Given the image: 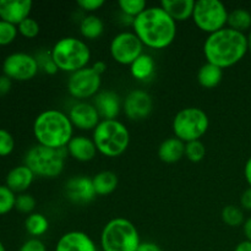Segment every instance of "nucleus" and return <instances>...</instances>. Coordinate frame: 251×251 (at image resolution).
Listing matches in <instances>:
<instances>
[{
  "label": "nucleus",
  "instance_id": "obj_1",
  "mask_svg": "<svg viewBox=\"0 0 251 251\" xmlns=\"http://www.w3.org/2000/svg\"><path fill=\"white\" fill-rule=\"evenodd\" d=\"M132 32L142 44L152 49H164L176 37V22L161 6H147L132 22Z\"/></svg>",
  "mask_w": 251,
  "mask_h": 251
},
{
  "label": "nucleus",
  "instance_id": "obj_2",
  "mask_svg": "<svg viewBox=\"0 0 251 251\" xmlns=\"http://www.w3.org/2000/svg\"><path fill=\"white\" fill-rule=\"evenodd\" d=\"M248 51L247 34L229 27L208 34L203 43V54L207 63L221 69H227L238 64Z\"/></svg>",
  "mask_w": 251,
  "mask_h": 251
},
{
  "label": "nucleus",
  "instance_id": "obj_3",
  "mask_svg": "<svg viewBox=\"0 0 251 251\" xmlns=\"http://www.w3.org/2000/svg\"><path fill=\"white\" fill-rule=\"evenodd\" d=\"M33 135L37 144L50 149H66L74 137V125L66 113L47 109L33 122Z\"/></svg>",
  "mask_w": 251,
  "mask_h": 251
},
{
  "label": "nucleus",
  "instance_id": "obj_4",
  "mask_svg": "<svg viewBox=\"0 0 251 251\" xmlns=\"http://www.w3.org/2000/svg\"><path fill=\"white\" fill-rule=\"evenodd\" d=\"M50 55L59 70L73 74L87 68L91 60V49L83 39L77 37H63L55 42Z\"/></svg>",
  "mask_w": 251,
  "mask_h": 251
},
{
  "label": "nucleus",
  "instance_id": "obj_5",
  "mask_svg": "<svg viewBox=\"0 0 251 251\" xmlns=\"http://www.w3.org/2000/svg\"><path fill=\"white\" fill-rule=\"evenodd\" d=\"M100 243L103 251H136L141 239L131 221L117 217L105 223Z\"/></svg>",
  "mask_w": 251,
  "mask_h": 251
},
{
  "label": "nucleus",
  "instance_id": "obj_6",
  "mask_svg": "<svg viewBox=\"0 0 251 251\" xmlns=\"http://www.w3.org/2000/svg\"><path fill=\"white\" fill-rule=\"evenodd\" d=\"M93 142L97 151L105 157H119L127 150L130 132L119 120H100L93 130Z\"/></svg>",
  "mask_w": 251,
  "mask_h": 251
},
{
  "label": "nucleus",
  "instance_id": "obj_7",
  "mask_svg": "<svg viewBox=\"0 0 251 251\" xmlns=\"http://www.w3.org/2000/svg\"><path fill=\"white\" fill-rule=\"evenodd\" d=\"M66 157V149H50L37 144L26 152L24 164L28 167L36 176L53 179L63 173Z\"/></svg>",
  "mask_w": 251,
  "mask_h": 251
},
{
  "label": "nucleus",
  "instance_id": "obj_8",
  "mask_svg": "<svg viewBox=\"0 0 251 251\" xmlns=\"http://www.w3.org/2000/svg\"><path fill=\"white\" fill-rule=\"evenodd\" d=\"M208 126V115L198 107L184 108L176 113L173 119L174 135L185 144L200 140L207 132Z\"/></svg>",
  "mask_w": 251,
  "mask_h": 251
},
{
  "label": "nucleus",
  "instance_id": "obj_9",
  "mask_svg": "<svg viewBox=\"0 0 251 251\" xmlns=\"http://www.w3.org/2000/svg\"><path fill=\"white\" fill-rule=\"evenodd\" d=\"M228 14L229 11L220 0H198L195 1L193 20L199 29L211 34L225 28Z\"/></svg>",
  "mask_w": 251,
  "mask_h": 251
},
{
  "label": "nucleus",
  "instance_id": "obj_10",
  "mask_svg": "<svg viewBox=\"0 0 251 251\" xmlns=\"http://www.w3.org/2000/svg\"><path fill=\"white\" fill-rule=\"evenodd\" d=\"M102 76L96 73L92 66H87L81 70L70 74L68 78V92L71 97L78 100L95 97L100 90Z\"/></svg>",
  "mask_w": 251,
  "mask_h": 251
},
{
  "label": "nucleus",
  "instance_id": "obj_11",
  "mask_svg": "<svg viewBox=\"0 0 251 251\" xmlns=\"http://www.w3.org/2000/svg\"><path fill=\"white\" fill-rule=\"evenodd\" d=\"M144 44L131 31H123L113 37L110 42V55L122 65H131L142 53Z\"/></svg>",
  "mask_w": 251,
  "mask_h": 251
},
{
  "label": "nucleus",
  "instance_id": "obj_12",
  "mask_svg": "<svg viewBox=\"0 0 251 251\" xmlns=\"http://www.w3.org/2000/svg\"><path fill=\"white\" fill-rule=\"evenodd\" d=\"M38 70L39 65L36 56L22 51L10 54L2 63V73L11 81L32 80Z\"/></svg>",
  "mask_w": 251,
  "mask_h": 251
},
{
  "label": "nucleus",
  "instance_id": "obj_13",
  "mask_svg": "<svg viewBox=\"0 0 251 251\" xmlns=\"http://www.w3.org/2000/svg\"><path fill=\"white\" fill-rule=\"evenodd\" d=\"M125 115L130 120H144L150 117L153 109L151 95L144 90H134L129 92L123 103Z\"/></svg>",
  "mask_w": 251,
  "mask_h": 251
},
{
  "label": "nucleus",
  "instance_id": "obj_14",
  "mask_svg": "<svg viewBox=\"0 0 251 251\" xmlns=\"http://www.w3.org/2000/svg\"><path fill=\"white\" fill-rule=\"evenodd\" d=\"M68 115L73 123L74 127H77L83 131L95 130L102 120L93 103L85 102V100L75 103L69 109Z\"/></svg>",
  "mask_w": 251,
  "mask_h": 251
},
{
  "label": "nucleus",
  "instance_id": "obj_15",
  "mask_svg": "<svg viewBox=\"0 0 251 251\" xmlns=\"http://www.w3.org/2000/svg\"><path fill=\"white\" fill-rule=\"evenodd\" d=\"M66 198L75 203H88L97 196L93 188L92 178L86 176H76L69 179L65 184Z\"/></svg>",
  "mask_w": 251,
  "mask_h": 251
},
{
  "label": "nucleus",
  "instance_id": "obj_16",
  "mask_svg": "<svg viewBox=\"0 0 251 251\" xmlns=\"http://www.w3.org/2000/svg\"><path fill=\"white\" fill-rule=\"evenodd\" d=\"M32 6L31 0H0V20L19 26L29 17Z\"/></svg>",
  "mask_w": 251,
  "mask_h": 251
},
{
  "label": "nucleus",
  "instance_id": "obj_17",
  "mask_svg": "<svg viewBox=\"0 0 251 251\" xmlns=\"http://www.w3.org/2000/svg\"><path fill=\"white\" fill-rule=\"evenodd\" d=\"M54 251H98L95 240L85 232L70 230L59 238Z\"/></svg>",
  "mask_w": 251,
  "mask_h": 251
},
{
  "label": "nucleus",
  "instance_id": "obj_18",
  "mask_svg": "<svg viewBox=\"0 0 251 251\" xmlns=\"http://www.w3.org/2000/svg\"><path fill=\"white\" fill-rule=\"evenodd\" d=\"M93 105L102 120H114L122 109L119 95L113 91H100L93 98Z\"/></svg>",
  "mask_w": 251,
  "mask_h": 251
},
{
  "label": "nucleus",
  "instance_id": "obj_19",
  "mask_svg": "<svg viewBox=\"0 0 251 251\" xmlns=\"http://www.w3.org/2000/svg\"><path fill=\"white\" fill-rule=\"evenodd\" d=\"M66 151L69 156L78 162L92 161L98 152L93 140L83 135L74 136L66 146Z\"/></svg>",
  "mask_w": 251,
  "mask_h": 251
},
{
  "label": "nucleus",
  "instance_id": "obj_20",
  "mask_svg": "<svg viewBox=\"0 0 251 251\" xmlns=\"http://www.w3.org/2000/svg\"><path fill=\"white\" fill-rule=\"evenodd\" d=\"M34 174L27 166H17L6 176V186L14 193L24 194L34 180Z\"/></svg>",
  "mask_w": 251,
  "mask_h": 251
},
{
  "label": "nucleus",
  "instance_id": "obj_21",
  "mask_svg": "<svg viewBox=\"0 0 251 251\" xmlns=\"http://www.w3.org/2000/svg\"><path fill=\"white\" fill-rule=\"evenodd\" d=\"M159 6L176 22L193 19L195 1L194 0H162Z\"/></svg>",
  "mask_w": 251,
  "mask_h": 251
},
{
  "label": "nucleus",
  "instance_id": "obj_22",
  "mask_svg": "<svg viewBox=\"0 0 251 251\" xmlns=\"http://www.w3.org/2000/svg\"><path fill=\"white\" fill-rule=\"evenodd\" d=\"M185 156V142L178 137L166 139L158 147V157L164 163H176Z\"/></svg>",
  "mask_w": 251,
  "mask_h": 251
},
{
  "label": "nucleus",
  "instance_id": "obj_23",
  "mask_svg": "<svg viewBox=\"0 0 251 251\" xmlns=\"http://www.w3.org/2000/svg\"><path fill=\"white\" fill-rule=\"evenodd\" d=\"M156 73V63L150 54L142 53L130 65V74L137 81H149Z\"/></svg>",
  "mask_w": 251,
  "mask_h": 251
},
{
  "label": "nucleus",
  "instance_id": "obj_24",
  "mask_svg": "<svg viewBox=\"0 0 251 251\" xmlns=\"http://www.w3.org/2000/svg\"><path fill=\"white\" fill-rule=\"evenodd\" d=\"M92 183L98 196H107L117 190L119 180L114 172L102 171L93 176Z\"/></svg>",
  "mask_w": 251,
  "mask_h": 251
},
{
  "label": "nucleus",
  "instance_id": "obj_25",
  "mask_svg": "<svg viewBox=\"0 0 251 251\" xmlns=\"http://www.w3.org/2000/svg\"><path fill=\"white\" fill-rule=\"evenodd\" d=\"M223 78V69L213 65L211 63H206L199 69L198 81L203 88H215L221 83Z\"/></svg>",
  "mask_w": 251,
  "mask_h": 251
},
{
  "label": "nucleus",
  "instance_id": "obj_26",
  "mask_svg": "<svg viewBox=\"0 0 251 251\" xmlns=\"http://www.w3.org/2000/svg\"><path fill=\"white\" fill-rule=\"evenodd\" d=\"M80 32L83 38L95 41V39L100 38L104 32V22L97 15L90 14L81 20Z\"/></svg>",
  "mask_w": 251,
  "mask_h": 251
},
{
  "label": "nucleus",
  "instance_id": "obj_27",
  "mask_svg": "<svg viewBox=\"0 0 251 251\" xmlns=\"http://www.w3.org/2000/svg\"><path fill=\"white\" fill-rule=\"evenodd\" d=\"M25 228L32 238H39L48 232L49 221L43 213L33 212L25 221Z\"/></svg>",
  "mask_w": 251,
  "mask_h": 251
},
{
  "label": "nucleus",
  "instance_id": "obj_28",
  "mask_svg": "<svg viewBox=\"0 0 251 251\" xmlns=\"http://www.w3.org/2000/svg\"><path fill=\"white\" fill-rule=\"evenodd\" d=\"M227 25L229 28L244 33L248 29H251V14L247 9H243V7L232 10L228 14Z\"/></svg>",
  "mask_w": 251,
  "mask_h": 251
},
{
  "label": "nucleus",
  "instance_id": "obj_29",
  "mask_svg": "<svg viewBox=\"0 0 251 251\" xmlns=\"http://www.w3.org/2000/svg\"><path fill=\"white\" fill-rule=\"evenodd\" d=\"M222 220L229 227H239L244 225V212L234 205H227L222 210Z\"/></svg>",
  "mask_w": 251,
  "mask_h": 251
},
{
  "label": "nucleus",
  "instance_id": "obj_30",
  "mask_svg": "<svg viewBox=\"0 0 251 251\" xmlns=\"http://www.w3.org/2000/svg\"><path fill=\"white\" fill-rule=\"evenodd\" d=\"M118 5H119V9L122 10L123 15H126L132 19L139 16L147 7L145 0H119Z\"/></svg>",
  "mask_w": 251,
  "mask_h": 251
},
{
  "label": "nucleus",
  "instance_id": "obj_31",
  "mask_svg": "<svg viewBox=\"0 0 251 251\" xmlns=\"http://www.w3.org/2000/svg\"><path fill=\"white\" fill-rule=\"evenodd\" d=\"M206 147L201 140L198 141H191L185 144V157L190 162L198 163L205 158Z\"/></svg>",
  "mask_w": 251,
  "mask_h": 251
},
{
  "label": "nucleus",
  "instance_id": "obj_32",
  "mask_svg": "<svg viewBox=\"0 0 251 251\" xmlns=\"http://www.w3.org/2000/svg\"><path fill=\"white\" fill-rule=\"evenodd\" d=\"M16 195L6 185H0V216L11 212L15 208Z\"/></svg>",
  "mask_w": 251,
  "mask_h": 251
},
{
  "label": "nucleus",
  "instance_id": "obj_33",
  "mask_svg": "<svg viewBox=\"0 0 251 251\" xmlns=\"http://www.w3.org/2000/svg\"><path fill=\"white\" fill-rule=\"evenodd\" d=\"M17 29H19V33L21 36H24L25 38L32 39L38 36L39 31H41V27H39V24L37 22V20L29 16L17 26Z\"/></svg>",
  "mask_w": 251,
  "mask_h": 251
},
{
  "label": "nucleus",
  "instance_id": "obj_34",
  "mask_svg": "<svg viewBox=\"0 0 251 251\" xmlns=\"http://www.w3.org/2000/svg\"><path fill=\"white\" fill-rule=\"evenodd\" d=\"M19 29L15 25L0 20V46H9L16 39Z\"/></svg>",
  "mask_w": 251,
  "mask_h": 251
},
{
  "label": "nucleus",
  "instance_id": "obj_35",
  "mask_svg": "<svg viewBox=\"0 0 251 251\" xmlns=\"http://www.w3.org/2000/svg\"><path fill=\"white\" fill-rule=\"evenodd\" d=\"M36 199L31 194H19L16 196V202H15V208L21 213H27L31 215L33 213V210L36 208Z\"/></svg>",
  "mask_w": 251,
  "mask_h": 251
},
{
  "label": "nucleus",
  "instance_id": "obj_36",
  "mask_svg": "<svg viewBox=\"0 0 251 251\" xmlns=\"http://www.w3.org/2000/svg\"><path fill=\"white\" fill-rule=\"evenodd\" d=\"M36 59L37 63H38L39 65V69H42V70L46 74H48V75H54V74H56L59 71L58 66H56L53 58H51L50 51H49V53H47V51H41V53L36 56Z\"/></svg>",
  "mask_w": 251,
  "mask_h": 251
},
{
  "label": "nucleus",
  "instance_id": "obj_37",
  "mask_svg": "<svg viewBox=\"0 0 251 251\" xmlns=\"http://www.w3.org/2000/svg\"><path fill=\"white\" fill-rule=\"evenodd\" d=\"M15 149V140L7 130L0 129V157H6Z\"/></svg>",
  "mask_w": 251,
  "mask_h": 251
},
{
  "label": "nucleus",
  "instance_id": "obj_38",
  "mask_svg": "<svg viewBox=\"0 0 251 251\" xmlns=\"http://www.w3.org/2000/svg\"><path fill=\"white\" fill-rule=\"evenodd\" d=\"M76 4L81 10L92 14L104 5V0H77Z\"/></svg>",
  "mask_w": 251,
  "mask_h": 251
},
{
  "label": "nucleus",
  "instance_id": "obj_39",
  "mask_svg": "<svg viewBox=\"0 0 251 251\" xmlns=\"http://www.w3.org/2000/svg\"><path fill=\"white\" fill-rule=\"evenodd\" d=\"M19 251H47V247L38 238H31L21 245Z\"/></svg>",
  "mask_w": 251,
  "mask_h": 251
},
{
  "label": "nucleus",
  "instance_id": "obj_40",
  "mask_svg": "<svg viewBox=\"0 0 251 251\" xmlns=\"http://www.w3.org/2000/svg\"><path fill=\"white\" fill-rule=\"evenodd\" d=\"M11 85H12V81L10 80L7 76L5 75L0 76V97H4V96H6L7 93L10 92V90H11Z\"/></svg>",
  "mask_w": 251,
  "mask_h": 251
},
{
  "label": "nucleus",
  "instance_id": "obj_41",
  "mask_svg": "<svg viewBox=\"0 0 251 251\" xmlns=\"http://www.w3.org/2000/svg\"><path fill=\"white\" fill-rule=\"evenodd\" d=\"M240 205L245 210L251 211V188L247 189L240 196Z\"/></svg>",
  "mask_w": 251,
  "mask_h": 251
},
{
  "label": "nucleus",
  "instance_id": "obj_42",
  "mask_svg": "<svg viewBox=\"0 0 251 251\" xmlns=\"http://www.w3.org/2000/svg\"><path fill=\"white\" fill-rule=\"evenodd\" d=\"M136 251H163L158 244L153 242H141Z\"/></svg>",
  "mask_w": 251,
  "mask_h": 251
},
{
  "label": "nucleus",
  "instance_id": "obj_43",
  "mask_svg": "<svg viewBox=\"0 0 251 251\" xmlns=\"http://www.w3.org/2000/svg\"><path fill=\"white\" fill-rule=\"evenodd\" d=\"M92 69L96 71V73L100 74V75L102 76L103 74L105 73V70H107V64H105V61L103 60H98L93 64Z\"/></svg>",
  "mask_w": 251,
  "mask_h": 251
},
{
  "label": "nucleus",
  "instance_id": "obj_44",
  "mask_svg": "<svg viewBox=\"0 0 251 251\" xmlns=\"http://www.w3.org/2000/svg\"><path fill=\"white\" fill-rule=\"evenodd\" d=\"M244 176H245V180H247V183L249 184L250 188H251V157H249V159H248L247 163H245Z\"/></svg>",
  "mask_w": 251,
  "mask_h": 251
},
{
  "label": "nucleus",
  "instance_id": "obj_45",
  "mask_svg": "<svg viewBox=\"0 0 251 251\" xmlns=\"http://www.w3.org/2000/svg\"><path fill=\"white\" fill-rule=\"evenodd\" d=\"M234 251H251V242L249 240H243V242H240L239 244L235 247Z\"/></svg>",
  "mask_w": 251,
  "mask_h": 251
},
{
  "label": "nucleus",
  "instance_id": "obj_46",
  "mask_svg": "<svg viewBox=\"0 0 251 251\" xmlns=\"http://www.w3.org/2000/svg\"><path fill=\"white\" fill-rule=\"evenodd\" d=\"M243 227H244V234H245V237H247V240L251 242V217L248 218V220L245 221Z\"/></svg>",
  "mask_w": 251,
  "mask_h": 251
},
{
  "label": "nucleus",
  "instance_id": "obj_47",
  "mask_svg": "<svg viewBox=\"0 0 251 251\" xmlns=\"http://www.w3.org/2000/svg\"><path fill=\"white\" fill-rule=\"evenodd\" d=\"M248 49H249V51L251 53V29L249 34H248Z\"/></svg>",
  "mask_w": 251,
  "mask_h": 251
},
{
  "label": "nucleus",
  "instance_id": "obj_48",
  "mask_svg": "<svg viewBox=\"0 0 251 251\" xmlns=\"http://www.w3.org/2000/svg\"><path fill=\"white\" fill-rule=\"evenodd\" d=\"M0 251H6V249H5L4 244H2L1 242H0Z\"/></svg>",
  "mask_w": 251,
  "mask_h": 251
}]
</instances>
